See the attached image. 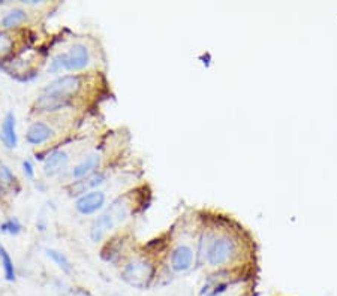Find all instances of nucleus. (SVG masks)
I'll return each instance as SVG.
<instances>
[{
  "label": "nucleus",
  "instance_id": "obj_20",
  "mask_svg": "<svg viewBox=\"0 0 337 296\" xmlns=\"http://www.w3.org/2000/svg\"><path fill=\"white\" fill-rule=\"evenodd\" d=\"M21 169H23V174H24L26 178H29V180L35 178V166H33V163L30 160H24L21 163Z\"/></svg>",
  "mask_w": 337,
  "mask_h": 296
},
{
  "label": "nucleus",
  "instance_id": "obj_14",
  "mask_svg": "<svg viewBox=\"0 0 337 296\" xmlns=\"http://www.w3.org/2000/svg\"><path fill=\"white\" fill-rule=\"evenodd\" d=\"M45 254L50 261L53 262L54 265L65 274H71L72 272V263L68 259V256L55 248H45Z\"/></svg>",
  "mask_w": 337,
  "mask_h": 296
},
{
  "label": "nucleus",
  "instance_id": "obj_8",
  "mask_svg": "<svg viewBox=\"0 0 337 296\" xmlns=\"http://www.w3.org/2000/svg\"><path fill=\"white\" fill-rule=\"evenodd\" d=\"M54 136L53 129L50 127V124L44 122H33L26 130V142L32 147H39L47 144L48 141Z\"/></svg>",
  "mask_w": 337,
  "mask_h": 296
},
{
  "label": "nucleus",
  "instance_id": "obj_17",
  "mask_svg": "<svg viewBox=\"0 0 337 296\" xmlns=\"http://www.w3.org/2000/svg\"><path fill=\"white\" fill-rule=\"evenodd\" d=\"M0 232L11 236H17L23 232V225L17 217H9L3 223H0Z\"/></svg>",
  "mask_w": 337,
  "mask_h": 296
},
{
  "label": "nucleus",
  "instance_id": "obj_5",
  "mask_svg": "<svg viewBox=\"0 0 337 296\" xmlns=\"http://www.w3.org/2000/svg\"><path fill=\"white\" fill-rule=\"evenodd\" d=\"M196 261V250L189 243H178L170 253V266L174 272H188Z\"/></svg>",
  "mask_w": 337,
  "mask_h": 296
},
{
  "label": "nucleus",
  "instance_id": "obj_7",
  "mask_svg": "<svg viewBox=\"0 0 337 296\" xmlns=\"http://www.w3.org/2000/svg\"><path fill=\"white\" fill-rule=\"evenodd\" d=\"M117 225V220L114 219V215L108 211H104L102 214H99L93 222H91V226H90L89 230V236L90 240L98 244L101 243L108 233L116 227Z\"/></svg>",
  "mask_w": 337,
  "mask_h": 296
},
{
  "label": "nucleus",
  "instance_id": "obj_16",
  "mask_svg": "<svg viewBox=\"0 0 337 296\" xmlns=\"http://www.w3.org/2000/svg\"><path fill=\"white\" fill-rule=\"evenodd\" d=\"M108 212H111L113 215H114V219L117 220V223H120V222H123L124 219L129 215V207H127V204H126V201L122 199V198H119V199H116L109 207L107 208Z\"/></svg>",
  "mask_w": 337,
  "mask_h": 296
},
{
  "label": "nucleus",
  "instance_id": "obj_19",
  "mask_svg": "<svg viewBox=\"0 0 337 296\" xmlns=\"http://www.w3.org/2000/svg\"><path fill=\"white\" fill-rule=\"evenodd\" d=\"M17 181L15 174L11 171V168H8L6 165H0V184L3 186H14Z\"/></svg>",
  "mask_w": 337,
  "mask_h": 296
},
{
  "label": "nucleus",
  "instance_id": "obj_15",
  "mask_svg": "<svg viewBox=\"0 0 337 296\" xmlns=\"http://www.w3.org/2000/svg\"><path fill=\"white\" fill-rule=\"evenodd\" d=\"M0 263H2L3 274H5L6 281H9V283L15 281V279H17L15 265H14V261H12L11 254L8 253V250L3 245H0Z\"/></svg>",
  "mask_w": 337,
  "mask_h": 296
},
{
  "label": "nucleus",
  "instance_id": "obj_1",
  "mask_svg": "<svg viewBox=\"0 0 337 296\" xmlns=\"http://www.w3.org/2000/svg\"><path fill=\"white\" fill-rule=\"evenodd\" d=\"M255 254L252 240L243 235V230L204 227L198 236L196 259L217 271H223L232 266L245 256Z\"/></svg>",
  "mask_w": 337,
  "mask_h": 296
},
{
  "label": "nucleus",
  "instance_id": "obj_18",
  "mask_svg": "<svg viewBox=\"0 0 337 296\" xmlns=\"http://www.w3.org/2000/svg\"><path fill=\"white\" fill-rule=\"evenodd\" d=\"M12 47H14V41L11 35L8 32L0 30V60L12 52Z\"/></svg>",
  "mask_w": 337,
  "mask_h": 296
},
{
  "label": "nucleus",
  "instance_id": "obj_6",
  "mask_svg": "<svg viewBox=\"0 0 337 296\" xmlns=\"http://www.w3.org/2000/svg\"><path fill=\"white\" fill-rule=\"evenodd\" d=\"M107 202V196L102 190H91L77 198L75 209L81 215H95L102 211Z\"/></svg>",
  "mask_w": 337,
  "mask_h": 296
},
{
  "label": "nucleus",
  "instance_id": "obj_13",
  "mask_svg": "<svg viewBox=\"0 0 337 296\" xmlns=\"http://www.w3.org/2000/svg\"><path fill=\"white\" fill-rule=\"evenodd\" d=\"M26 19H27V12L21 8H14L2 17L0 26L3 29H14V27H18L20 24H23Z\"/></svg>",
  "mask_w": 337,
  "mask_h": 296
},
{
  "label": "nucleus",
  "instance_id": "obj_10",
  "mask_svg": "<svg viewBox=\"0 0 337 296\" xmlns=\"http://www.w3.org/2000/svg\"><path fill=\"white\" fill-rule=\"evenodd\" d=\"M69 160H71V157H69V154L66 151L54 150V151H51L48 156L45 157L42 171H44V174L47 175V176H54V175L62 174L68 168Z\"/></svg>",
  "mask_w": 337,
  "mask_h": 296
},
{
  "label": "nucleus",
  "instance_id": "obj_3",
  "mask_svg": "<svg viewBox=\"0 0 337 296\" xmlns=\"http://www.w3.org/2000/svg\"><path fill=\"white\" fill-rule=\"evenodd\" d=\"M81 86H83V80L80 75H77V73L62 75L44 87L42 96H47V97L68 104V101L72 96H75L80 91Z\"/></svg>",
  "mask_w": 337,
  "mask_h": 296
},
{
  "label": "nucleus",
  "instance_id": "obj_9",
  "mask_svg": "<svg viewBox=\"0 0 337 296\" xmlns=\"http://www.w3.org/2000/svg\"><path fill=\"white\" fill-rule=\"evenodd\" d=\"M101 165V154L99 153H90L84 159H81L71 169V178L73 181L84 180L95 172H98V168Z\"/></svg>",
  "mask_w": 337,
  "mask_h": 296
},
{
  "label": "nucleus",
  "instance_id": "obj_11",
  "mask_svg": "<svg viewBox=\"0 0 337 296\" xmlns=\"http://www.w3.org/2000/svg\"><path fill=\"white\" fill-rule=\"evenodd\" d=\"M0 140L8 150H14L18 145L17 117L12 111H9L0 126Z\"/></svg>",
  "mask_w": 337,
  "mask_h": 296
},
{
  "label": "nucleus",
  "instance_id": "obj_21",
  "mask_svg": "<svg viewBox=\"0 0 337 296\" xmlns=\"http://www.w3.org/2000/svg\"><path fill=\"white\" fill-rule=\"evenodd\" d=\"M228 289H230V283H219L213 290L209 292L205 296H225Z\"/></svg>",
  "mask_w": 337,
  "mask_h": 296
},
{
  "label": "nucleus",
  "instance_id": "obj_12",
  "mask_svg": "<svg viewBox=\"0 0 337 296\" xmlns=\"http://www.w3.org/2000/svg\"><path fill=\"white\" fill-rule=\"evenodd\" d=\"M107 181V175L104 172H95L93 175H90L84 180H80V181H72V184L69 186V193L75 194V196H81L84 193L91 192V190H98L99 186H102L104 183Z\"/></svg>",
  "mask_w": 337,
  "mask_h": 296
},
{
  "label": "nucleus",
  "instance_id": "obj_2",
  "mask_svg": "<svg viewBox=\"0 0 337 296\" xmlns=\"http://www.w3.org/2000/svg\"><path fill=\"white\" fill-rule=\"evenodd\" d=\"M155 271H156V268L150 259L134 258L124 265L122 277L127 284H130L137 289H145V287H148L150 281L155 277Z\"/></svg>",
  "mask_w": 337,
  "mask_h": 296
},
{
  "label": "nucleus",
  "instance_id": "obj_4",
  "mask_svg": "<svg viewBox=\"0 0 337 296\" xmlns=\"http://www.w3.org/2000/svg\"><path fill=\"white\" fill-rule=\"evenodd\" d=\"M63 72H81L90 65V51L84 44H73L68 51L59 52Z\"/></svg>",
  "mask_w": 337,
  "mask_h": 296
}]
</instances>
